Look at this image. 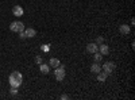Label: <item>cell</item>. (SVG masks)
Instances as JSON below:
<instances>
[{
    "label": "cell",
    "instance_id": "cell-2",
    "mask_svg": "<svg viewBox=\"0 0 135 100\" xmlns=\"http://www.w3.org/2000/svg\"><path fill=\"white\" fill-rule=\"evenodd\" d=\"M54 76H55V79H57V81H62L65 79V66H57V69L54 70Z\"/></svg>",
    "mask_w": 135,
    "mask_h": 100
},
{
    "label": "cell",
    "instance_id": "cell-1",
    "mask_svg": "<svg viewBox=\"0 0 135 100\" xmlns=\"http://www.w3.org/2000/svg\"><path fill=\"white\" fill-rule=\"evenodd\" d=\"M9 85L11 87H16V88H19L20 85H22V80H23V77H22V73H19V72H12L9 74Z\"/></svg>",
    "mask_w": 135,
    "mask_h": 100
},
{
    "label": "cell",
    "instance_id": "cell-12",
    "mask_svg": "<svg viewBox=\"0 0 135 100\" xmlns=\"http://www.w3.org/2000/svg\"><path fill=\"white\" fill-rule=\"evenodd\" d=\"M91 72H92V73H96V74H97L99 72H101V68H100V65H99L97 62H95V64L91 66Z\"/></svg>",
    "mask_w": 135,
    "mask_h": 100
},
{
    "label": "cell",
    "instance_id": "cell-5",
    "mask_svg": "<svg viewBox=\"0 0 135 100\" xmlns=\"http://www.w3.org/2000/svg\"><path fill=\"white\" fill-rule=\"evenodd\" d=\"M86 51L88 53H96V51H99V46H97V43H88L86 45Z\"/></svg>",
    "mask_w": 135,
    "mask_h": 100
},
{
    "label": "cell",
    "instance_id": "cell-8",
    "mask_svg": "<svg viewBox=\"0 0 135 100\" xmlns=\"http://www.w3.org/2000/svg\"><path fill=\"white\" fill-rule=\"evenodd\" d=\"M99 50H100V54H101V55H107V54L109 53V47L105 45V43H103V45L99 47Z\"/></svg>",
    "mask_w": 135,
    "mask_h": 100
},
{
    "label": "cell",
    "instance_id": "cell-17",
    "mask_svg": "<svg viewBox=\"0 0 135 100\" xmlns=\"http://www.w3.org/2000/svg\"><path fill=\"white\" fill-rule=\"evenodd\" d=\"M11 93L16 95V93H18V88H16V87H11Z\"/></svg>",
    "mask_w": 135,
    "mask_h": 100
},
{
    "label": "cell",
    "instance_id": "cell-16",
    "mask_svg": "<svg viewBox=\"0 0 135 100\" xmlns=\"http://www.w3.org/2000/svg\"><path fill=\"white\" fill-rule=\"evenodd\" d=\"M19 38H20V39H26V38H27V37H26V34H25V30L19 32Z\"/></svg>",
    "mask_w": 135,
    "mask_h": 100
},
{
    "label": "cell",
    "instance_id": "cell-14",
    "mask_svg": "<svg viewBox=\"0 0 135 100\" xmlns=\"http://www.w3.org/2000/svg\"><path fill=\"white\" fill-rule=\"evenodd\" d=\"M93 54H95V62H100L101 60H103V55H101L100 53L96 51V53H93Z\"/></svg>",
    "mask_w": 135,
    "mask_h": 100
},
{
    "label": "cell",
    "instance_id": "cell-18",
    "mask_svg": "<svg viewBox=\"0 0 135 100\" xmlns=\"http://www.w3.org/2000/svg\"><path fill=\"white\" fill-rule=\"evenodd\" d=\"M103 42V37H97V43H101Z\"/></svg>",
    "mask_w": 135,
    "mask_h": 100
},
{
    "label": "cell",
    "instance_id": "cell-10",
    "mask_svg": "<svg viewBox=\"0 0 135 100\" xmlns=\"http://www.w3.org/2000/svg\"><path fill=\"white\" fill-rule=\"evenodd\" d=\"M119 31H120V34L126 35V34H128V32H130V26H127V25H122V26L119 27Z\"/></svg>",
    "mask_w": 135,
    "mask_h": 100
},
{
    "label": "cell",
    "instance_id": "cell-9",
    "mask_svg": "<svg viewBox=\"0 0 135 100\" xmlns=\"http://www.w3.org/2000/svg\"><path fill=\"white\" fill-rule=\"evenodd\" d=\"M39 70H41V73H43V74H47V73L50 72V66H49V65H45V64H41V65H39Z\"/></svg>",
    "mask_w": 135,
    "mask_h": 100
},
{
    "label": "cell",
    "instance_id": "cell-11",
    "mask_svg": "<svg viewBox=\"0 0 135 100\" xmlns=\"http://www.w3.org/2000/svg\"><path fill=\"white\" fill-rule=\"evenodd\" d=\"M107 77H108V74H107L105 72H99V73H97V80H99L100 83L105 81V80H107Z\"/></svg>",
    "mask_w": 135,
    "mask_h": 100
},
{
    "label": "cell",
    "instance_id": "cell-15",
    "mask_svg": "<svg viewBox=\"0 0 135 100\" xmlns=\"http://www.w3.org/2000/svg\"><path fill=\"white\" fill-rule=\"evenodd\" d=\"M35 62H37L38 65H41V64L43 62V58L41 57V55H37V57H35Z\"/></svg>",
    "mask_w": 135,
    "mask_h": 100
},
{
    "label": "cell",
    "instance_id": "cell-3",
    "mask_svg": "<svg viewBox=\"0 0 135 100\" xmlns=\"http://www.w3.org/2000/svg\"><path fill=\"white\" fill-rule=\"evenodd\" d=\"M9 30L14 31V32H20L25 30V25L22 23V22H12V23L9 25Z\"/></svg>",
    "mask_w": 135,
    "mask_h": 100
},
{
    "label": "cell",
    "instance_id": "cell-13",
    "mask_svg": "<svg viewBox=\"0 0 135 100\" xmlns=\"http://www.w3.org/2000/svg\"><path fill=\"white\" fill-rule=\"evenodd\" d=\"M49 65L51 66V68H57V66L60 65V60H58V58H50Z\"/></svg>",
    "mask_w": 135,
    "mask_h": 100
},
{
    "label": "cell",
    "instance_id": "cell-19",
    "mask_svg": "<svg viewBox=\"0 0 135 100\" xmlns=\"http://www.w3.org/2000/svg\"><path fill=\"white\" fill-rule=\"evenodd\" d=\"M61 99H62V100H66V99H68V96H66V95H62V96H61Z\"/></svg>",
    "mask_w": 135,
    "mask_h": 100
},
{
    "label": "cell",
    "instance_id": "cell-4",
    "mask_svg": "<svg viewBox=\"0 0 135 100\" xmlns=\"http://www.w3.org/2000/svg\"><path fill=\"white\" fill-rule=\"evenodd\" d=\"M103 72H105L107 74H111L112 72H114L115 69H116V65L114 64V62H105L104 65H103Z\"/></svg>",
    "mask_w": 135,
    "mask_h": 100
},
{
    "label": "cell",
    "instance_id": "cell-7",
    "mask_svg": "<svg viewBox=\"0 0 135 100\" xmlns=\"http://www.w3.org/2000/svg\"><path fill=\"white\" fill-rule=\"evenodd\" d=\"M25 34H26L27 38H34V37L37 35V31L34 30V28H26L25 30Z\"/></svg>",
    "mask_w": 135,
    "mask_h": 100
},
{
    "label": "cell",
    "instance_id": "cell-6",
    "mask_svg": "<svg viewBox=\"0 0 135 100\" xmlns=\"http://www.w3.org/2000/svg\"><path fill=\"white\" fill-rule=\"evenodd\" d=\"M12 14L15 15V16H22V15H23V8H22L20 6H15L14 8H12Z\"/></svg>",
    "mask_w": 135,
    "mask_h": 100
}]
</instances>
